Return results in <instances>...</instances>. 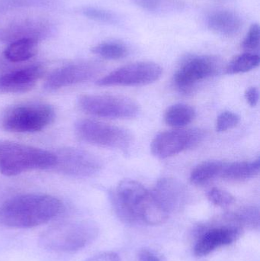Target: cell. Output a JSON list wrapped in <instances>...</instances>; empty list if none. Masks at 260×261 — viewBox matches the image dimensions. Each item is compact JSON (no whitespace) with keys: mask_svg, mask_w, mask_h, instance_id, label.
<instances>
[{"mask_svg":"<svg viewBox=\"0 0 260 261\" xmlns=\"http://www.w3.org/2000/svg\"><path fill=\"white\" fill-rule=\"evenodd\" d=\"M111 200L116 214L127 223L160 225L169 216L152 192L137 181L125 179L119 182L111 193Z\"/></svg>","mask_w":260,"mask_h":261,"instance_id":"6da1fadb","label":"cell"},{"mask_svg":"<svg viewBox=\"0 0 260 261\" xmlns=\"http://www.w3.org/2000/svg\"><path fill=\"white\" fill-rule=\"evenodd\" d=\"M63 210V202L51 195H20L0 205V226L15 229L35 228L53 220Z\"/></svg>","mask_w":260,"mask_h":261,"instance_id":"7a4b0ae2","label":"cell"},{"mask_svg":"<svg viewBox=\"0 0 260 261\" xmlns=\"http://www.w3.org/2000/svg\"><path fill=\"white\" fill-rule=\"evenodd\" d=\"M56 163L54 152L22 143L0 141V173L15 176L31 170L52 169Z\"/></svg>","mask_w":260,"mask_h":261,"instance_id":"3957f363","label":"cell"},{"mask_svg":"<svg viewBox=\"0 0 260 261\" xmlns=\"http://www.w3.org/2000/svg\"><path fill=\"white\" fill-rule=\"evenodd\" d=\"M99 228L89 220L64 222L50 227L40 236L44 249L58 253H73L83 249L97 238Z\"/></svg>","mask_w":260,"mask_h":261,"instance_id":"277c9868","label":"cell"},{"mask_svg":"<svg viewBox=\"0 0 260 261\" xmlns=\"http://www.w3.org/2000/svg\"><path fill=\"white\" fill-rule=\"evenodd\" d=\"M55 110L50 104L41 102H24L10 107L5 113L3 126L15 133L41 132L53 123Z\"/></svg>","mask_w":260,"mask_h":261,"instance_id":"5b68a950","label":"cell"},{"mask_svg":"<svg viewBox=\"0 0 260 261\" xmlns=\"http://www.w3.org/2000/svg\"><path fill=\"white\" fill-rule=\"evenodd\" d=\"M75 133L84 142L98 147L126 150L132 142L128 130L93 119H80L75 123Z\"/></svg>","mask_w":260,"mask_h":261,"instance_id":"8992f818","label":"cell"},{"mask_svg":"<svg viewBox=\"0 0 260 261\" xmlns=\"http://www.w3.org/2000/svg\"><path fill=\"white\" fill-rule=\"evenodd\" d=\"M77 102L87 114L105 119H132L140 112L135 101L119 95H82Z\"/></svg>","mask_w":260,"mask_h":261,"instance_id":"52a82bcc","label":"cell"},{"mask_svg":"<svg viewBox=\"0 0 260 261\" xmlns=\"http://www.w3.org/2000/svg\"><path fill=\"white\" fill-rule=\"evenodd\" d=\"M56 163L53 170L56 173L76 179H85L98 174L102 162L96 155L77 147H63L54 152Z\"/></svg>","mask_w":260,"mask_h":261,"instance_id":"ba28073f","label":"cell"},{"mask_svg":"<svg viewBox=\"0 0 260 261\" xmlns=\"http://www.w3.org/2000/svg\"><path fill=\"white\" fill-rule=\"evenodd\" d=\"M163 69L150 61H140L123 66L98 80L99 87H138L158 81Z\"/></svg>","mask_w":260,"mask_h":261,"instance_id":"9c48e42d","label":"cell"},{"mask_svg":"<svg viewBox=\"0 0 260 261\" xmlns=\"http://www.w3.org/2000/svg\"><path fill=\"white\" fill-rule=\"evenodd\" d=\"M204 132L200 129H175L160 132L151 142L154 156L166 159L189 149L194 148L203 141Z\"/></svg>","mask_w":260,"mask_h":261,"instance_id":"30bf717a","label":"cell"},{"mask_svg":"<svg viewBox=\"0 0 260 261\" xmlns=\"http://www.w3.org/2000/svg\"><path fill=\"white\" fill-rule=\"evenodd\" d=\"M51 23L43 17H18L0 25V41L12 43L22 39L40 40L51 33Z\"/></svg>","mask_w":260,"mask_h":261,"instance_id":"8fae6325","label":"cell"},{"mask_svg":"<svg viewBox=\"0 0 260 261\" xmlns=\"http://www.w3.org/2000/svg\"><path fill=\"white\" fill-rule=\"evenodd\" d=\"M102 70V66L93 61H78L66 64L51 72L44 83V90L56 91L86 82Z\"/></svg>","mask_w":260,"mask_h":261,"instance_id":"7c38bea8","label":"cell"},{"mask_svg":"<svg viewBox=\"0 0 260 261\" xmlns=\"http://www.w3.org/2000/svg\"><path fill=\"white\" fill-rule=\"evenodd\" d=\"M218 64L210 56H194L188 58L174 75V84L182 91L191 90L194 85L216 74Z\"/></svg>","mask_w":260,"mask_h":261,"instance_id":"4fadbf2b","label":"cell"},{"mask_svg":"<svg viewBox=\"0 0 260 261\" xmlns=\"http://www.w3.org/2000/svg\"><path fill=\"white\" fill-rule=\"evenodd\" d=\"M230 224L212 225L203 231L198 237L194 253L198 257L209 255L215 250L234 243L241 234L242 228L235 223L228 216Z\"/></svg>","mask_w":260,"mask_h":261,"instance_id":"5bb4252c","label":"cell"},{"mask_svg":"<svg viewBox=\"0 0 260 261\" xmlns=\"http://www.w3.org/2000/svg\"><path fill=\"white\" fill-rule=\"evenodd\" d=\"M43 66H29L0 76V93H24L30 91L44 74Z\"/></svg>","mask_w":260,"mask_h":261,"instance_id":"9a60e30c","label":"cell"},{"mask_svg":"<svg viewBox=\"0 0 260 261\" xmlns=\"http://www.w3.org/2000/svg\"><path fill=\"white\" fill-rule=\"evenodd\" d=\"M152 193L169 214L180 210L187 199L186 187L174 178L165 177L157 181Z\"/></svg>","mask_w":260,"mask_h":261,"instance_id":"2e32d148","label":"cell"},{"mask_svg":"<svg viewBox=\"0 0 260 261\" xmlns=\"http://www.w3.org/2000/svg\"><path fill=\"white\" fill-rule=\"evenodd\" d=\"M241 17L232 11L219 9L209 14L207 26L214 33L221 36L232 37L237 35L242 28Z\"/></svg>","mask_w":260,"mask_h":261,"instance_id":"e0dca14e","label":"cell"},{"mask_svg":"<svg viewBox=\"0 0 260 261\" xmlns=\"http://www.w3.org/2000/svg\"><path fill=\"white\" fill-rule=\"evenodd\" d=\"M260 160L253 161H238L226 163L221 178L232 181H243L251 179L259 174Z\"/></svg>","mask_w":260,"mask_h":261,"instance_id":"ac0fdd59","label":"cell"},{"mask_svg":"<svg viewBox=\"0 0 260 261\" xmlns=\"http://www.w3.org/2000/svg\"><path fill=\"white\" fill-rule=\"evenodd\" d=\"M39 41L35 39H22L10 43L3 52V56L12 63L24 62L33 58L38 52Z\"/></svg>","mask_w":260,"mask_h":261,"instance_id":"d6986e66","label":"cell"},{"mask_svg":"<svg viewBox=\"0 0 260 261\" xmlns=\"http://www.w3.org/2000/svg\"><path fill=\"white\" fill-rule=\"evenodd\" d=\"M225 164L222 161H210L198 164L191 173V182L195 185H205L216 178L221 177Z\"/></svg>","mask_w":260,"mask_h":261,"instance_id":"ffe728a7","label":"cell"},{"mask_svg":"<svg viewBox=\"0 0 260 261\" xmlns=\"http://www.w3.org/2000/svg\"><path fill=\"white\" fill-rule=\"evenodd\" d=\"M195 118V111L186 104H175L165 112V122L169 126L183 128L190 124Z\"/></svg>","mask_w":260,"mask_h":261,"instance_id":"44dd1931","label":"cell"},{"mask_svg":"<svg viewBox=\"0 0 260 261\" xmlns=\"http://www.w3.org/2000/svg\"><path fill=\"white\" fill-rule=\"evenodd\" d=\"M260 58L259 55L251 52L241 54L235 57L226 68V72L228 74H238V73H247L259 65Z\"/></svg>","mask_w":260,"mask_h":261,"instance_id":"7402d4cb","label":"cell"},{"mask_svg":"<svg viewBox=\"0 0 260 261\" xmlns=\"http://www.w3.org/2000/svg\"><path fill=\"white\" fill-rule=\"evenodd\" d=\"M92 52L100 58L111 61L123 59L128 55L126 46L115 41H108L97 44L92 48Z\"/></svg>","mask_w":260,"mask_h":261,"instance_id":"603a6c76","label":"cell"},{"mask_svg":"<svg viewBox=\"0 0 260 261\" xmlns=\"http://www.w3.org/2000/svg\"><path fill=\"white\" fill-rule=\"evenodd\" d=\"M229 216L241 228L249 227L254 229L259 228V208L256 207H247Z\"/></svg>","mask_w":260,"mask_h":261,"instance_id":"cb8c5ba5","label":"cell"},{"mask_svg":"<svg viewBox=\"0 0 260 261\" xmlns=\"http://www.w3.org/2000/svg\"><path fill=\"white\" fill-rule=\"evenodd\" d=\"M51 2L52 0H0V13L21 8L47 6Z\"/></svg>","mask_w":260,"mask_h":261,"instance_id":"d4e9b609","label":"cell"},{"mask_svg":"<svg viewBox=\"0 0 260 261\" xmlns=\"http://www.w3.org/2000/svg\"><path fill=\"white\" fill-rule=\"evenodd\" d=\"M82 13L90 19L98 22L114 24L118 21V18L114 13L100 8L84 7L82 8Z\"/></svg>","mask_w":260,"mask_h":261,"instance_id":"484cf974","label":"cell"},{"mask_svg":"<svg viewBox=\"0 0 260 261\" xmlns=\"http://www.w3.org/2000/svg\"><path fill=\"white\" fill-rule=\"evenodd\" d=\"M207 196L212 204L223 208L230 206L235 202V198L233 195L219 188H212L209 190Z\"/></svg>","mask_w":260,"mask_h":261,"instance_id":"4316f807","label":"cell"},{"mask_svg":"<svg viewBox=\"0 0 260 261\" xmlns=\"http://www.w3.org/2000/svg\"><path fill=\"white\" fill-rule=\"evenodd\" d=\"M241 118L233 112L225 111L218 116L216 121V130L218 132H224L235 128L240 123Z\"/></svg>","mask_w":260,"mask_h":261,"instance_id":"83f0119b","label":"cell"},{"mask_svg":"<svg viewBox=\"0 0 260 261\" xmlns=\"http://www.w3.org/2000/svg\"><path fill=\"white\" fill-rule=\"evenodd\" d=\"M259 25L258 24H253L250 26L247 35L242 41L243 48L247 51L256 50L259 46Z\"/></svg>","mask_w":260,"mask_h":261,"instance_id":"f1b7e54d","label":"cell"},{"mask_svg":"<svg viewBox=\"0 0 260 261\" xmlns=\"http://www.w3.org/2000/svg\"><path fill=\"white\" fill-rule=\"evenodd\" d=\"M133 3L148 11H156L160 7L162 4V0H132Z\"/></svg>","mask_w":260,"mask_h":261,"instance_id":"f546056e","label":"cell"},{"mask_svg":"<svg viewBox=\"0 0 260 261\" xmlns=\"http://www.w3.org/2000/svg\"><path fill=\"white\" fill-rule=\"evenodd\" d=\"M245 99L249 105L255 107L259 102V90L256 87H250L245 92Z\"/></svg>","mask_w":260,"mask_h":261,"instance_id":"4dcf8cb0","label":"cell"},{"mask_svg":"<svg viewBox=\"0 0 260 261\" xmlns=\"http://www.w3.org/2000/svg\"><path fill=\"white\" fill-rule=\"evenodd\" d=\"M86 261H120L119 255L114 252H103L90 257Z\"/></svg>","mask_w":260,"mask_h":261,"instance_id":"1f68e13d","label":"cell"},{"mask_svg":"<svg viewBox=\"0 0 260 261\" xmlns=\"http://www.w3.org/2000/svg\"><path fill=\"white\" fill-rule=\"evenodd\" d=\"M140 261H163L157 254L148 249L141 250L139 253Z\"/></svg>","mask_w":260,"mask_h":261,"instance_id":"d6a6232c","label":"cell"},{"mask_svg":"<svg viewBox=\"0 0 260 261\" xmlns=\"http://www.w3.org/2000/svg\"><path fill=\"white\" fill-rule=\"evenodd\" d=\"M3 59H2L1 57H0V69L3 67Z\"/></svg>","mask_w":260,"mask_h":261,"instance_id":"836d02e7","label":"cell"}]
</instances>
